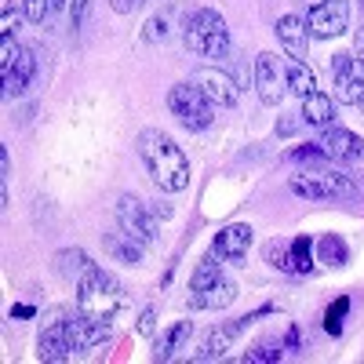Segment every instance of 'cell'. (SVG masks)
Masks as SVG:
<instances>
[{
    "mask_svg": "<svg viewBox=\"0 0 364 364\" xmlns=\"http://www.w3.org/2000/svg\"><path fill=\"white\" fill-rule=\"evenodd\" d=\"M135 149H139V161L146 164L149 178L157 182L161 193H182L190 186V157L182 154V146L168 132H161V128L139 132Z\"/></svg>",
    "mask_w": 364,
    "mask_h": 364,
    "instance_id": "6da1fadb",
    "label": "cell"
},
{
    "mask_svg": "<svg viewBox=\"0 0 364 364\" xmlns=\"http://www.w3.org/2000/svg\"><path fill=\"white\" fill-rule=\"evenodd\" d=\"M255 87H259V99L266 106H277L288 91V77H284V66L277 63L273 51H262L255 58Z\"/></svg>",
    "mask_w": 364,
    "mask_h": 364,
    "instance_id": "30bf717a",
    "label": "cell"
},
{
    "mask_svg": "<svg viewBox=\"0 0 364 364\" xmlns=\"http://www.w3.org/2000/svg\"><path fill=\"white\" fill-rule=\"evenodd\" d=\"M331 80H336V99L346 106H357L364 95V70L350 51L331 55Z\"/></svg>",
    "mask_w": 364,
    "mask_h": 364,
    "instance_id": "ba28073f",
    "label": "cell"
},
{
    "mask_svg": "<svg viewBox=\"0 0 364 364\" xmlns=\"http://www.w3.org/2000/svg\"><path fill=\"white\" fill-rule=\"evenodd\" d=\"M284 77H288V91L299 99H306L317 91V73L306 66V63H299V58H291V63L284 66Z\"/></svg>",
    "mask_w": 364,
    "mask_h": 364,
    "instance_id": "44dd1931",
    "label": "cell"
},
{
    "mask_svg": "<svg viewBox=\"0 0 364 364\" xmlns=\"http://www.w3.org/2000/svg\"><path fill=\"white\" fill-rule=\"evenodd\" d=\"M277 41L288 51V58H310V29L299 15H281L277 18Z\"/></svg>",
    "mask_w": 364,
    "mask_h": 364,
    "instance_id": "9a60e30c",
    "label": "cell"
},
{
    "mask_svg": "<svg viewBox=\"0 0 364 364\" xmlns=\"http://www.w3.org/2000/svg\"><path fill=\"white\" fill-rule=\"evenodd\" d=\"M26 8V22H44V15L51 11V0H22Z\"/></svg>",
    "mask_w": 364,
    "mask_h": 364,
    "instance_id": "f546056e",
    "label": "cell"
},
{
    "mask_svg": "<svg viewBox=\"0 0 364 364\" xmlns=\"http://www.w3.org/2000/svg\"><path fill=\"white\" fill-rule=\"evenodd\" d=\"M55 266H58V273H63V277H77V281H80L95 262H91L80 248H66V252H58V255H55Z\"/></svg>",
    "mask_w": 364,
    "mask_h": 364,
    "instance_id": "cb8c5ba5",
    "label": "cell"
},
{
    "mask_svg": "<svg viewBox=\"0 0 364 364\" xmlns=\"http://www.w3.org/2000/svg\"><path fill=\"white\" fill-rule=\"evenodd\" d=\"M33 77H37V55L29 51V48H22L18 58H15V66L4 73V95H8V99L26 95V87L33 84Z\"/></svg>",
    "mask_w": 364,
    "mask_h": 364,
    "instance_id": "2e32d148",
    "label": "cell"
},
{
    "mask_svg": "<svg viewBox=\"0 0 364 364\" xmlns=\"http://www.w3.org/2000/svg\"><path fill=\"white\" fill-rule=\"evenodd\" d=\"M310 252H314L310 237H299V240H291V273H306V269L314 266Z\"/></svg>",
    "mask_w": 364,
    "mask_h": 364,
    "instance_id": "d4e9b609",
    "label": "cell"
},
{
    "mask_svg": "<svg viewBox=\"0 0 364 364\" xmlns=\"http://www.w3.org/2000/svg\"><path fill=\"white\" fill-rule=\"evenodd\" d=\"M63 321H66V331H70L73 353H87V350H95V346H102L109 339V324L106 321H91L80 310L73 317H63Z\"/></svg>",
    "mask_w": 364,
    "mask_h": 364,
    "instance_id": "7c38bea8",
    "label": "cell"
},
{
    "mask_svg": "<svg viewBox=\"0 0 364 364\" xmlns=\"http://www.w3.org/2000/svg\"><path fill=\"white\" fill-rule=\"evenodd\" d=\"M168 109L178 117V124L190 128V132H204V128H211V120H215V106L204 99V91L197 84H175L168 91Z\"/></svg>",
    "mask_w": 364,
    "mask_h": 364,
    "instance_id": "277c9868",
    "label": "cell"
},
{
    "mask_svg": "<svg viewBox=\"0 0 364 364\" xmlns=\"http://www.w3.org/2000/svg\"><path fill=\"white\" fill-rule=\"evenodd\" d=\"M317 146L324 149V157H331V161H343V164H350V161H360L364 157V139L360 135H353L350 128H324V135L317 139Z\"/></svg>",
    "mask_w": 364,
    "mask_h": 364,
    "instance_id": "8fae6325",
    "label": "cell"
},
{
    "mask_svg": "<svg viewBox=\"0 0 364 364\" xmlns=\"http://www.w3.org/2000/svg\"><path fill=\"white\" fill-rule=\"evenodd\" d=\"M306 124L314 128H331V120H336V99L324 95V91H314V95L302 99V113H299Z\"/></svg>",
    "mask_w": 364,
    "mask_h": 364,
    "instance_id": "d6986e66",
    "label": "cell"
},
{
    "mask_svg": "<svg viewBox=\"0 0 364 364\" xmlns=\"http://www.w3.org/2000/svg\"><path fill=\"white\" fill-rule=\"evenodd\" d=\"M266 310H259V314H252V317H240V321H233V324H223V328H211L208 331V339L200 343V350H197V360H219L230 346H233V339L245 331L252 321H259Z\"/></svg>",
    "mask_w": 364,
    "mask_h": 364,
    "instance_id": "5bb4252c",
    "label": "cell"
},
{
    "mask_svg": "<svg viewBox=\"0 0 364 364\" xmlns=\"http://www.w3.org/2000/svg\"><path fill=\"white\" fill-rule=\"evenodd\" d=\"M252 240H255V230L248 223H233V226L215 233V248L211 252H215L219 259H226V262H245Z\"/></svg>",
    "mask_w": 364,
    "mask_h": 364,
    "instance_id": "4fadbf2b",
    "label": "cell"
},
{
    "mask_svg": "<svg viewBox=\"0 0 364 364\" xmlns=\"http://www.w3.org/2000/svg\"><path fill=\"white\" fill-rule=\"evenodd\" d=\"M266 262L291 273V245H277V240H273V245H266Z\"/></svg>",
    "mask_w": 364,
    "mask_h": 364,
    "instance_id": "4316f807",
    "label": "cell"
},
{
    "mask_svg": "<svg viewBox=\"0 0 364 364\" xmlns=\"http://www.w3.org/2000/svg\"><path fill=\"white\" fill-rule=\"evenodd\" d=\"M353 58H357V63H360V70H364V22H360L357 37H353Z\"/></svg>",
    "mask_w": 364,
    "mask_h": 364,
    "instance_id": "e575fe53",
    "label": "cell"
},
{
    "mask_svg": "<svg viewBox=\"0 0 364 364\" xmlns=\"http://www.w3.org/2000/svg\"><path fill=\"white\" fill-rule=\"evenodd\" d=\"M245 360L248 364H262V360H281V343L277 339H262V343H255L248 353H245Z\"/></svg>",
    "mask_w": 364,
    "mask_h": 364,
    "instance_id": "484cf974",
    "label": "cell"
},
{
    "mask_svg": "<svg viewBox=\"0 0 364 364\" xmlns=\"http://www.w3.org/2000/svg\"><path fill=\"white\" fill-rule=\"evenodd\" d=\"M117 226L124 230L128 237H135L139 245H157V211L154 208H146L139 197H132V193H124L117 200Z\"/></svg>",
    "mask_w": 364,
    "mask_h": 364,
    "instance_id": "5b68a950",
    "label": "cell"
},
{
    "mask_svg": "<svg viewBox=\"0 0 364 364\" xmlns=\"http://www.w3.org/2000/svg\"><path fill=\"white\" fill-rule=\"evenodd\" d=\"M346 310H350V299H339L336 306L328 310V317H324L328 324H324V328L331 331V336H339V331H343V317H346Z\"/></svg>",
    "mask_w": 364,
    "mask_h": 364,
    "instance_id": "f1b7e54d",
    "label": "cell"
},
{
    "mask_svg": "<svg viewBox=\"0 0 364 364\" xmlns=\"http://www.w3.org/2000/svg\"><path fill=\"white\" fill-rule=\"evenodd\" d=\"M139 331H142V336H149V331H154V310H142V317H139Z\"/></svg>",
    "mask_w": 364,
    "mask_h": 364,
    "instance_id": "d590c367",
    "label": "cell"
},
{
    "mask_svg": "<svg viewBox=\"0 0 364 364\" xmlns=\"http://www.w3.org/2000/svg\"><path fill=\"white\" fill-rule=\"evenodd\" d=\"M58 8H66V0H51V11H58Z\"/></svg>",
    "mask_w": 364,
    "mask_h": 364,
    "instance_id": "8d00e7d4",
    "label": "cell"
},
{
    "mask_svg": "<svg viewBox=\"0 0 364 364\" xmlns=\"http://www.w3.org/2000/svg\"><path fill=\"white\" fill-rule=\"evenodd\" d=\"M182 41H186V51L211 58V63H223L230 55V29L226 18L211 8H200L186 18V29H182Z\"/></svg>",
    "mask_w": 364,
    "mask_h": 364,
    "instance_id": "3957f363",
    "label": "cell"
},
{
    "mask_svg": "<svg viewBox=\"0 0 364 364\" xmlns=\"http://www.w3.org/2000/svg\"><path fill=\"white\" fill-rule=\"evenodd\" d=\"M37 353L44 360H70L73 357V343H70V331H66V321H55L41 331V339H37Z\"/></svg>",
    "mask_w": 364,
    "mask_h": 364,
    "instance_id": "e0dca14e",
    "label": "cell"
},
{
    "mask_svg": "<svg viewBox=\"0 0 364 364\" xmlns=\"http://www.w3.org/2000/svg\"><path fill=\"white\" fill-rule=\"evenodd\" d=\"M360 15H364V0H360Z\"/></svg>",
    "mask_w": 364,
    "mask_h": 364,
    "instance_id": "f35d334b",
    "label": "cell"
},
{
    "mask_svg": "<svg viewBox=\"0 0 364 364\" xmlns=\"http://www.w3.org/2000/svg\"><path fill=\"white\" fill-rule=\"evenodd\" d=\"M190 84H197V87L204 91V99L215 106V109H233L237 99H240V87L233 84V77L223 73V70H215V66L197 70V73L190 77Z\"/></svg>",
    "mask_w": 364,
    "mask_h": 364,
    "instance_id": "9c48e42d",
    "label": "cell"
},
{
    "mask_svg": "<svg viewBox=\"0 0 364 364\" xmlns=\"http://www.w3.org/2000/svg\"><path fill=\"white\" fill-rule=\"evenodd\" d=\"M288 190L306 197V200H336V197H357V186L346 178V175H336V171H314V175H295L288 182Z\"/></svg>",
    "mask_w": 364,
    "mask_h": 364,
    "instance_id": "8992f818",
    "label": "cell"
},
{
    "mask_svg": "<svg viewBox=\"0 0 364 364\" xmlns=\"http://www.w3.org/2000/svg\"><path fill=\"white\" fill-rule=\"evenodd\" d=\"M168 37V18L161 15V18H149V26H146V41H164Z\"/></svg>",
    "mask_w": 364,
    "mask_h": 364,
    "instance_id": "1f68e13d",
    "label": "cell"
},
{
    "mask_svg": "<svg viewBox=\"0 0 364 364\" xmlns=\"http://www.w3.org/2000/svg\"><path fill=\"white\" fill-rule=\"evenodd\" d=\"M109 4H113V11H117V15H128V11H135V8H142V4H146V0H109Z\"/></svg>",
    "mask_w": 364,
    "mask_h": 364,
    "instance_id": "836d02e7",
    "label": "cell"
},
{
    "mask_svg": "<svg viewBox=\"0 0 364 364\" xmlns=\"http://www.w3.org/2000/svg\"><path fill=\"white\" fill-rule=\"evenodd\" d=\"M223 281V262H219V255L211 252V255H204L200 259V266L193 269V277H190V291H208V288H215Z\"/></svg>",
    "mask_w": 364,
    "mask_h": 364,
    "instance_id": "7402d4cb",
    "label": "cell"
},
{
    "mask_svg": "<svg viewBox=\"0 0 364 364\" xmlns=\"http://www.w3.org/2000/svg\"><path fill=\"white\" fill-rule=\"evenodd\" d=\"M233 299H237V284L223 277L215 288H208V291H190L186 306L190 310H223V306H230Z\"/></svg>",
    "mask_w": 364,
    "mask_h": 364,
    "instance_id": "ac0fdd59",
    "label": "cell"
},
{
    "mask_svg": "<svg viewBox=\"0 0 364 364\" xmlns=\"http://www.w3.org/2000/svg\"><path fill=\"white\" fill-rule=\"evenodd\" d=\"M357 109H360V113H364V95H360V102H357Z\"/></svg>",
    "mask_w": 364,
    "mask_h": 364,
    "instance_id": "74e56055",
    "label": "cell"
},
{
    "mask_svg": "<svg viewBox=\"0 0 364 364\" xmlns=\"http://www.w3.org/2000/svg\"><path fill=\"white\" fill-rule=\"evenodd\" d=\"M124 288L113 273H106L102 266H91L84 277L77 281V310L91 321H113L120 310H124Z\"/></svg>",
    "mask_w": 364,
    "mask_h": 364,
    "instance_id": "7a4b0ae2",
    "label": "cell"
},
{
    "mask_svg": "<svg viewBox=\"0 0 364 364\" xmlns=\"http://www.w3.org/2000/svg\"><path fill=\"white\" fill-rule=\"evenodd\" d=\"M102 245H106V252H109L117 262H128V266H139V262H142V248H146V245H139V240L128 237L124 230H120V233H106Z\"/></svg>",
    "mask_w": 364,
    "mask_h": 364,
    "instance_id": "ffe728a7",
    "label": "cell"
},
{
    "mask_svg": "<svg viewBox=\"0 0 364 364\" xmlns=\"http://www.w3.org/2000/svg\"><path fill=\"white\" fill-rule=\"evenodd\" d=\"M87 8H91V0H73V8H70V29H80L84 26Z\"/></svg>",
    "mask_w": 364,
    "mask_h": 364,
    "instance_id": "4dcf8cb0",
    "label": "cell"
},
{
    "mask_svg": "<svg viewBox=\"0 0 364 364\" xmlns=\"http://www.w3.org/2000/svg\"><path fill=\"white\" fill-rule=\"evenodd\" d=\"M306 29L314 37L328 41V37H343L350 26V4L346 0H317V4L306 8Z\"/></svg>",
    "mask_w": 364,
    "mask_h": 364,
    "instance_id": "52a82bcc",
    "label": "cell"
},
{
    "mask_svg": "<svg viewBox=\"0 0 364 364\" xmlns=\"http://www.w3.org/2000/svg\"><path fill=\"white\" fill-rule=\"evenodd\" d=\"M321 259L331 262V266H343L346 262V245H343V240H336V237L321 240Z\"/></svg>",
    "mask_w": 364,
    "mask_h": 364,
    "instance_id": "83f0119b",
    "label": "cell"
},
{
    "mask_svg": "<svg viewBox=\"0 0 364 364\" xmlns=\"http://www.w3.org/2000/svg\"><path fill=\"white\" fill-rule=\"evenodd\" d=\"M190 331H193V324H190V321H178V324H171V328L164 331V336L157 339L154 357H157V360H171V357L178 353V346L190 339Z\"/></svg>",
    "mask_w": 364,
    "mask_h": 364,
    "instance_id": "603a6c76",
    "label": "cell"
},
{
    "mask_svg": "<svg viewBox=\"0 0 364 364\" xmlns=\"http://www.w3.org/2000/svg\"><path fill=\"white\" fill-rule=\"evenodd\" d=\"M18 26H22V15H15L11 8H4V33H0V37H15Z\"/></svg>",
    "mask_w": 364,
    "mask_h": 364,
    "instance_id": "d6a6232c",
    "label": "cell"
}]
</instances>
